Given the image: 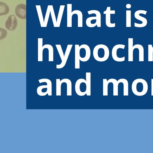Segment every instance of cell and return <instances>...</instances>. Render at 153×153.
I'll list each match as a JSON object with an SVG mask.
<instances>
[{"label": "cell", "instance_id": "cell-1", "mask_svg": "<svg viewBox=\"0 0 153 153\" xmlns=\"http://www.w3.org/2000/svg\"><path fill=\"white\" fill-rule=\"evenodd\" d=\"M93 56L94 59L98 62L106 61L109 56V48L105 45H97L95 46L93 49Z\"/></svg>", "mask_w": 153, "mask_h": 153}, {"label": "cell", "instance_id": "cell-2", "mask_svg": "<svg viewBox=\"0 0 153 153\" xmlns=\"http://www.w3.org/2000/svg\"><path fill=\"white\" fill-rule=\"evenodd\" d=\"M148 85L144 79L138 78L135 79L131 85V90L136 96H141L145 95L148 90Z\"/></svg>", "mask_w": 153, "mask_h": 153}, {"label": "cell", "instance_id": "cell-3", "mask_svg": "<svg viewBox=\"0 0 153 153\" xmlns=\"http://www.w3.org/2000/svg\"><path fill=\"white\" fill-rule=\"evenodd\" d=\"M125 47L123 44H117L114 45L112 50L111 55L113 59L116 62H122L125 60V56L123 51Z\"/></svg>", "mask_w": 153, "mask_h": 153}, {"label": "cell", "instance_id": "cell-4", "mask_svg": "<svg viewBox=\"0 0 153 153\" xmlns=\"http://www.w3.org/2000/svg\"><path fill=\"white\" fill-rule=\"evenodd\" d=\"M75 88L76 93L79 96H83L86 94L88 87L86 80L82 78L77 79L75 83Z\"/></svg>", "mask_w": 153, "mask_h": 153}, {"label": "cell", "instance_id": "cell-5", "mask_svg": "<svg viewBox=\"0 0 153 153\" xmlns=\"http://www.w3.org/2000/svg\"><path fill=\"white\" fill-rule=\"evenodd\" d=\"M91 55L90 48L88 45L82 44L79 46V60L82 62L87 61Z\"/></svg>", "mask_w": 153, "mask_h": 153}, {"label": "cell", "instance_id": "cell-6", "mask_svg": "<svg viewBox=\"0 0 153 153\" xmlns=\"http://www.w3.org/2000/svg\"><path fill=\"white\" fill-rule=\"evenodd\" d=\"M18 24L17 20L16 15L12 14L9 16L5 22L6 28L10 30L15 29Z\"/></svg>", "mask_w": 153, "mask_h": 153}, {"label": "cell", "instance_id": "cell-7", "mask_svg": "<svg viewBox=\"0 0 153 153\" xmlns=\"http://www.w3.org/2000/svg\"><path fill=\"white\" fill-rule=\"evenodd\" d=\"M15 14L19 18L22 19H26V5L21 3L17 5L15 9Z\"/></svg>", "mask_w": 153, "mask_h": 153}, {"label": "cell", "instance_id": "cell-8", "mask_svg": "<svg viewBox=\"0 0 153 153\" xmlns=\"http://www.w3.org/2000/svg\"><path fill=\"white\" fill-rule=\"evenodd\" d=\"M133 39L129 38L128 40V61H133V51L135 48L134 45L133 46Z\"/></svg>", "mask_w": 153, "mask_h": 153}, {"label": "cell", "instance_id": "cell-9", "mask_svg": "<svg viewBox=\"0 0 153 153\" xmlns=\"http://www.w3.org/2000/svg\"><path fill=\"white\" fill-rule=\"evenodd\" d=\"M73 45H67L63 61L60 64L56 65V68L60 69L63 68L65 65L68 57L71 51Z\"/></svg>", "mask_w": 153, "mask_h": 153}, {"label": "cell", "instance_id": "cell-10", "mask_svg": "<svg viewBox=\"0 0 153 153\" xmlns=\"http://www.w3.org/2000/svg\"><path fill=\"white\" fill-rule=\"evenodd\" d=\"M43 39L38 38V61H43Z\"/></svg>", "mask_w": 153, "mask_h": 153}, {"label": "cell", "instance_id": "cell-11", "mask_svg": "<svg viewBox=\"0 0 153 153\" xmlns=\"http://www.w3.org/2000/svg\"><path fill=\"white\" fill-rule=\"evenodd\" d=\"M9 11L10 8L8 5L4 2L0 1V16L7 15Z\"/></svg>", "mask_w": 153, "mask_h": 153}, {"label": "cell", "instance_id": "cell-12", "mask_svg": "<svg viewBox=\"0 0 153 153\" xmlns=\"http://www.w3.org/2000/svg\"><path fill=\"white\" fill-rule=\"evenodd\" d=\"M79 44L75 45V68H80V60L79 55Z\"/></svg>", "mask_w": 153, "mask_h": 153}, {"label": "cell", "instance_id": "cell-13", "mask_svg": "<svg viewBox=\"0 0 153 153\" xmlns=\"http://www.w3.org/2000/svg\"><path fill=\"white\" fill-rule=\"evenodd\" d=\"M117 81L120 83H122L123 84V95L128 96V84L127 80L125 79L121 78Z\"/></svg>", "mask_w": 153, "mask_h": 153}, {"label": "cell", "instance_id": "cell-14", "mask_svg": "<svg viewBox=\"0 0 153 153\" xmlns=\"http://www.w3.org/2000/svg\"><path fill=\"white\" fill-rule=\"evenodd\" d=\"M39 83L43 82L47 83L48 86L46 92L48 94V96L52 95V82L51 80L48 79L44 78L39 79Z\"/></svg>", "mask_w": 153, "mask_h": 153}, {"label": "cell", "instance_id": "cell-15", "mask_svg": "<svg viewBox=\"0 0 153 153\" xmlns=\"http://www.w3.org/2000/svg\"><path fill=\"white\" fill-rule=\"evenodd\" d=\"M45 48L48 49L49 51V61H53V46L50 44H45L43 46L44 49Z\"/></svg>", "mask_w": 153, "mask_h": 153}, {"label": "cell", "instance_id": "cell-16", "mask_svg": "<svg viewBox=\"0 0 153 153\" xmlns=\"http://www.w3.org/2000/svg\"><path fill=\"white\" fill-rule=\"evenodd\" d=\"M135 48H137L139 50V61H144V49L142 45L140 44H137L134 45Z\"/></svg>", "mask_w": 153, "mask_h": 153}, {"label": "cell", "instance_id": "cell-17", "mask_svg": "<svg viewBox=\"0 0 153 153\" xmlns=\"http://www.w3.org/2000/svg\"><path fill=\"white\" fill-rule=\"evenodd\" d=\"M86 80L87 82L88 90L87 93V95H90L91 89V73L86 72L85 73Z\"/></svg>", "mask_w": 153, "mask_h": 153}, {"label": "cell", "instance_id": "cell-18", "mask_svg": "<svg viewBox=\"0 0 153 153\" xmlns=\"http://www.w3.org/2000/svg\"><path fill=\"white\" fill-rule=\"evenodd\" d=\"M111 82V79L107 80L106 79H103V95H107L108 94V84Z\"/></svg>", "mask_w": 153, "mask_h": 153}, {"label": "cell", "instance_id": "cell-19", "mask_svg": "<svg viewBox=\"0 0 153 153\" xmlns=\"http://www.w3.org/2000/svg\"><path fill=\"white\" fill-rule=\"evenodd\" d=\"M64 82L66 83L67 84V95H71L72 83L70 79H64Z\"/></svg>", "mask_w": 153, "mask_h": 153}, {"label": "cell", "instance_id": "cell-20", "mask_svg": "<svg viewBox=\"0 0 153 153\" xmlns=\"http://www.w3.org/2000/svg\"><path fill=\"white\" fill-rule=\"evenodd\" d=\"M56 80V95H61V86L62 84L64 82V79L60 80L59 79H57Z\"/></svg>", "mask_w": 153, "mask_h": 153}, {"label": "cell", "instance_id": "cell-21", "mask_svg": "<svg viewBox=\"0 0 153 153\" xmlns=\"http://www.w3.org/2000/svg\"><path fill=\"white\" fill-rule=\"evenodd\" d=\"M139 10L135 12L134 14L135 17L137 19L141 21L143 23L140 25V27H143L146 25L147 23V21L146 19L140 16L139 15Z\"/></svg>", "mask_w": 153, "mask_h": 153}, {"label": "cell", "instance_id": "cell-22", "mask_svg": "<svg viewBox=\"0 0 153 153\" xmlns=\"http://www.w3.org/2000/svg\"><path fill=\"white\" fill-rule=\"evenodd\" d=\"M148 61H153V46L152 44L148 45Z\"/></svg>", "mask_w": 153, "mask_h": 153}, {"label": "cell", "instance_id": "cell-23", "mask_svg": "<svg viewBox=\"0 0 153 153\" xmlns=\"http://www.w3.org/2000/svg\"><path fill=\"white\" fill-rule=\"evenodd\" d=\"M56 46L61 59L62 62L64 59V55L61 45H56Z\"/></svg>", "mask_w": 153, "mask_h": 153}, {"label": "cell", "instance_id": "cell-24", "mask_svg": "<svg viewBox=\"0 0 153 153\" xmlns=\"http://www.w3.org/2000/svg\"><path fill=\"white\" fill-rule=\"evenodd\" d=\"M48 88V86L47 85H42L39 86L37 89V92L38 95L40 96H44V92L42 91L43 88Z\"/></svg>", "mask_w": 153, "mask_h": 153}, {"label": "cell", "instance_id": "cell-25", "mask_svg": "<svg viewBox=\"0 0 153 153\" xmlns=\"http://www.w3.org/2000/svg\"><path fill=\"white\" fill-rule=\"evenodd\" d=\"M0 30L1 36L2 35L3 36H5L6 35L7 33V31L1 27L0 28Z\"/></svg>", "mask_w": 153, "mask_h": 153}, {"label": "cell", "instance_id": "cell-26", "mask_svg": "<svg viewBox=\"0 0 153 153\" xmlns=\"http://www.w3.org/2000/svg\"><path fill=\"white\" fill-rule=\"evenodd\" d=\"M151 95L153 96V79H151Z\"/></svg>", "mask_w": 153, "mask_h": 153}]
</instances>
